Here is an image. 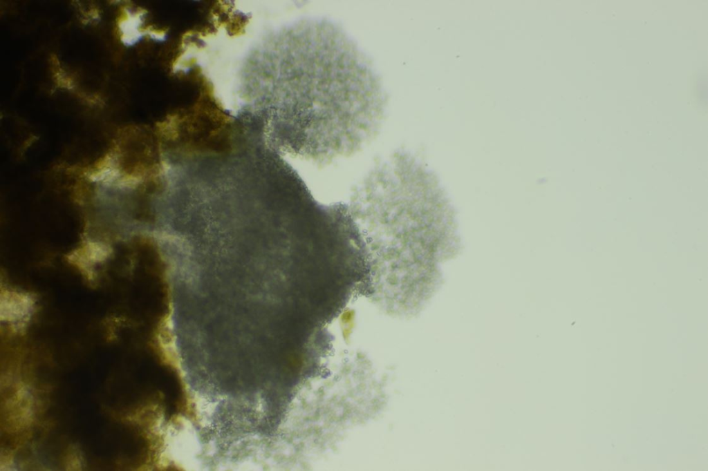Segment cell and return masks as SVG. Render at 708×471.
<instances>
[{"label": "cell", "mask_w": 708, "mask_h": 471, "mask_svg": "<svg viewBox=\"0 0 708 471\" xmlns=\"http://www.w3.org/2000/svg\"><path fill=\"white\" fill-rule=\"evenodd\" d=\"M369 253L373 298L422 301L442 282L440 264L460 249L454 211L438 177L407 153L375 164L348 204Z\"/></svg>", "instance_id": "obj_2"}, {"label": "cell", "mask_w": 708, "mask_h": 471, "mask_svg": "<svg viewBox=\"0 0 708 471\" xmlns=\"http://www.w3.org/2000/svg\"><path fill=\"white\" fill-rule=\"evenodd\" d=\"M143 15V10L133 12L129 8L123 9V14L118 21V26L120 32V40L124 46H133L145 33L144 30L140 29Z\"/></svg>", "instance_id": "obj_3"}, {"label": "cell", "mask_w": 708, "mask_h": 471, "mask_svg": "<svg viewBox=\"0 0 708 471\" xmlns=\"http://www.w3.org/2000/svg\"><path fill=\"white\" fill-rule=\"evenodd\" d=\"M284 33L282 146L320 165L358 152L378 133L386 108L369 59L327 18L301 19Z\"/></svg>", "instance_id": "obj_1"}]
</instances>
